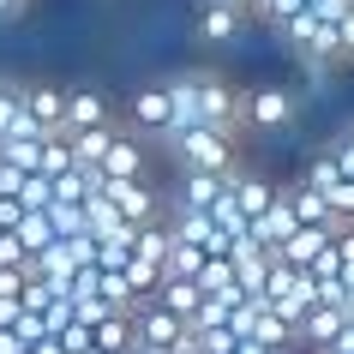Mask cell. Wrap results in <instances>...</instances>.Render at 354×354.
I'll return each instance as SVG.
<instances>
[{
    "label": "cell",
    "mask_w": 354,
    "mask_h": 354,
    "mask_svg": "<svg viewBox=\"0 0 354 354\" xmlns=\"http://www.w3.org/2000/svg\"><path fill=\"white\" fill-rule=\"evenodd\" d=\"M162 145L180 156V174H223V180H234V174H241V150H234V138H228V132L192 127V132L162 138Z\"/></svg>",
    "instance_id": "1"
},
{
    "label": "cell",
    "mask_w": 354,
    "mask_h": 354,
    "mask_svg": "<svg viewBox=\"0 0 354 354\" xmlns=\"http://www.w3.org/2000/svg\"><path fill=\"white\" fill-rule=\"evenodd\" d=\"M192 84H198V127L234 138V132L246 127V91L228 84L216 66H192Z\"/></svg>",
    "instance_id": "2"
},
{
    "label": "cell",
    "mask_w": 354,
    "mask_h": 354,
    "mask_svg": "<svg viewBox=\"0 0 354 354\" xmlns=\"http://www.w3.org/2000/svg\"><path fill=\"white\" fill-rule=\"evenodd\" d=\"M96 192L120 210V223H127V228L162 223V198H156V187H150V180H102V174H96Z\"/></svg>",
    "instance_id": "3"
},
{
    "label": "cell",
    "mask_w": 354,
    "mask_h": 354,
    "mask_svg": "<svg viewBox=\"0 0 354 354\" xmlns=\"http://www.w3.org/2000/svg\"><path fill=\"white\" fill-rule=\"evenodd\" d=\"M295 114H300V96L288 91V84H259V91H246V127L282 132Z\"/></svg>",
    "instance_id": "4"
},
{
    "label": "cell",
    "mask_w": 354,
    "mask_h": 354,
    "mask_svg": "<svg viewBox=\"0 0 354 354\" xmlns=\"http://www.w3.org/2000/svg\"><path fill=\"white\" fill-rule=\"evenodd\" d=\"M180 336H187V324L174 313H162L156 300H145L138 313H132V348H162V354H174L180 348Z\"/></svg>",
    "instance_id": "5"
},
{
    "label": "cell",
    "mask_w": 354,
    "mask_h": 354,
    "mask_svg": "<svg viewBox=\"0 0 354 354\" xmlns=\"http://www.w3.org/2000/svg\"><path fill=\"white\" fill-rule=\"evenodd\" d=\"M24 120L42 138L66 132V84H24Z\"/></svg>",
    "instance_id": "6"
},
{
    "label": "cell",
    "mask_w": 354,
    "mask_h": 354,
    "mask_svg": "<svg viewBox=\"0 0 354 354\" xmlns=\"http://www.w3.org/2000/svg\"><path fill=\"white\" fill-rule=\"evenodd\" d=\"M127 120H132V132L168 138V127H174V114H168V91H162V84H138V91L127 96Z\"/></svg>",
    "instance_id": "7"
},
{
    "label": "cell",
    "mask_w": 354,
    "mask_h": 354,
    "mask_svg": "<svg viewBox=\"0 0 354 354\" xmlns=\"http://www.w3.org/2000/svg\"><path fill=\"white\" fill-rule=\"evenodd\" d=\"M96 127H114L109 96L96 91V84H78V91H66V132H96Z\"/></svg>",
    "instance_id": "8"
},
{
    "label": "cell",
    "mask_w": 354,
    "mask_h": 354,
    "mask_svg": "<svg viewBox=\"0 0 354 354\" xmlns=\"http://www.w3.org/2000/svg\"><path fill=\"white\" fill-rule=\"evenodd\" d=\"M145 168H150L145 138H138V132H120L109 145V156H102V180H145Z\"/></svg>",
    "instance_id": "9"
},
{
    "label": "cell",
    "mask_w": 354,
    "mask_h": 354,
    "mask_svg": "<svg viewBox=\"0 0 354 354\" xmlns=\"http://www.w3.org/2000/svg\"><path fill=\"white\" fill-rule=\"evenodd\" d=\"M120 138V127H96V132H66V145H73V168L78 174H102V156L109 145Z\"/></svg>",
    "instance_id": "10"
},
{
    "label": "cell",
    "mask_w": 354,
    "mask_h": 354,
    "mask_svg": "<svg viewBox=\"0 0 354 354\" xmlns=\"http://www.w3.org/2000/svg\"><path fill=\"white\" fill-rule=\"evenodd\" d=\"M228 192H234V205H241L246 223H259L264 210L277 205V180H264V174H246V168L234 174V187H228Z\"/></svg>",
    "instance_id": "11"
},
{
    "label": "cell",
    "mask_w": 354,
    "mask_h": 354,
    "mask_svg": "<svg viewBox=\"0 0 354 354\" xmlns=\"http://www.w3.org/2000/svg\"><path fill=\"white\" fill-rule=\"evenodd\" d=\"M0 138H42L24 120V84L19 78H0Z\"/></svg>",
    "instance_id": "12"
},
{
    "label": "cell",
    "mask_w": 354,
    "mask_h": 354,
    "mask_svg": "<svg viewBox=\"0 0 354 354\" xmlns=\"http://www.w3.org/2000/svg\"><path fill=\"white\" fill-rule=\"evenodd\" d=\"M336 336H342V313H336V306H313V313L300 318V330H295V342H306V348L313 354H324L336 342Z\"/></svg>",
    "instance_id": "13"
},
{
    "label": "cell",
    "mask_w": 354,
    "mask_h": 354,
    "mask_svg": "<svg viewBox=\"0 0 354 354\" xmlns=\"http://www.w3.org/2000/svg\"><path fill=\"white\" fill-rule=\"evenodd\" d=\"M228 192L223 174H180V192H174V210H210Z\"/></svg>",
    "instance_id": "14"
},
{
    "label": "cell",
    "mask_w": 354,
    "mask_h": 354,
    "mask_svg": "<svg viewBox=\"0 0 354 354\" xmlns=\"http://www.w3.org/2000/svg\"><path fill=\"white\" fill-rule=\"evenodd\" d=\"M330 241H336L330 228H295V234H288V241L277 246V259H282V264H295V270H306V264H313Z\"/></svg>",
    "instance_id": "15"
},
{
    "label": "cell",
    "mask_w": 354,
    "mask_h": 354,
    "mask_svg": "<svg viewBox=\"0 0 354 354\" xmlns=\"http://www.w3.org/2000/svg\"><path fill=\"white\" fill-rule=\"evenodd\" d=\"M282 198H288V210H295L300 228H330V234H336V216H330V205H324L318 192H306V187L295 180V187H282Z\"/></svg>",
    "instance_id": "16"
},
{
    "label": "cell",
    "mask_w": 354,
    "mask_h": 354,
    "mask_svg": "<svg viewBox=\"0 0 354 354\" xmlns=\"http://www.w3.org/2000/svg\"><path fill=\"white\" fill-rule=\"evenodd\" d=\"M241 30H246V19L234 6H223V0H216V6H198V37L205 42H234Z\"/></svg>",
    "instance_id": "17"
},
{
    "label": "cell",
    "mask_w": 354,
    "mask_h": 354,
    "mask_svg": "<svg viewBox=\"0 0 354 354\" xmlns=\"http://www.w3.org/2000/svg\"><path fill=\"white\" fill-rule=\"evenodd\" d=\"M168 252H174V234H168V223H145L138 234H132V259H138V264H156V270H162Z\"/></svg>",
    "instance_id": "18"
},
{
    "label": "cell",
    "mask_w": 354,
    "mask_h": 354,
    "mask_svg": "<svg viewBox=\"0 0 354 354\" xmlns=\"http://www.w3.org/2000/svg\"><path fill=\"white\" fill-rule=\"evenodd\" d=\"M91 348H96V354H127V348H132V313L102 318V324L91 330Z\"/></svg>",
    "instance_id": "19"
},
{
    "label": "cell",
    "mask_w": 354,
    "mask_h": 354,
    "mask_svg": "<svg viewBox=\"0 0 354 354\" xmlns=\"http://www.w3.org/2000/svg\"><path fill=\"white\" fill-rule=\"evenodd\" d=\"M198 282H162V288H156V306H162V313H174L180 318V324H192V313H198Z\"/></svg>",
    "instance_id": "20"
},
{
    "label": "cell",
    "mask_w": 354,
    "mask_h": 354,
    "mask_svg": "<svg viewBox=\"0 0 354 354\" xmlns=\"http://www.w3.org/2000/svg\"><path fill=\"white\" fill-rule=\"evenodd\" d=\"M300 187H306V192H318V198H330V192L342 187V168H336V156H330V150H318L313 162H306V174H300Z\"/></svg>",
    "instance_id": "21"
},
{
    "label": "cell",
    "mask_w": 354,
    "mask_h": 354,
    "mask_svg": "<svg viewBox=\"0 0 354 354\" xmlns=\"http://www.w3.org/2000/svg\"><path fill=\"white\" fill-rule=\"evenodd\" d=\"M132 234H138V228H114V234H102V241H96V270H127V264H132Z\"/></svg>",
    "instance_id": "22"
},
{
    "label": "cell",
    "mask_w": 354,
    "mask_h": 354,
    "mask_svg": "<svg viewBox=\"0 0 354 354\" xmlns=\"http://www.w3.org/2000/svg\"><path fill=\"white\" fill-rule=\"evenodd\" d=\"M37 174H42V180H60V174H73V145H66V132H55V138H42Z\"/></svg>",
    "instance_id": "23"
},
{
    "label": "cell",
    "mask_w": 354,
    "mask_h": 354,
    "mask_svg": "<svg viewBox=\"0 0 354 354\" xmlns=\"http://www.w3.org/2000/svg\"><path fill=\"white\" fill-rule=\"evenodd\" d=\"M198 270H205V252L187 246V241H174V252L162 264V282H198Z\"/></svg>",
    "instance_id": "24"
},
{
    "label": "cell",
    "mask_w": 354,
    "mask_h": 354,
    "mask_svg": "<svg viewBox=\"0 0 354 354\" xmlns=\"http://www.w3.org/2000/svg\"><path fill=\"white\" fill-rule=\"evenodd\" d=\"M12 241L24 246V259H37V252H48V246H55V228H48V210H42V216H24V223L12 228Z\"/></svg>",
    "instance_id": "25"
},
{
    "label": "cell",
    "mask_w": 354,
    "mask_h": 354,
    "mask_svg": "<svg viewBox=\"0 0 354 354\" xmlns=\"http://www.w3.org/2000/svg\"><path fill=\"white\" fill-rule=\"evenodd\" d=\"M48 187H55V205H73V210H84V198H91L96 192V174H60V180H48Z\"/></svg>",
    "instance_id": "26"
},
{
    "label": "cell",
    "mask_w": 354,
    "mask_h": 354,
    "mask_svg": "<svg viewBox=\"0 0 354 354\" xmlns=\"http://www.w3.org/2000/svg\"><path fill=\"white\" fill-rule=\"evenodd\" d=\"M84 228L102 241V234H114V228H127V223H120V210H114L102 192H91V198H84Z\"/></svg>",
    "instance_id": "27"
},
{
    "label": "cell",
    "mask_w": 354,
    "mask_h": 354,
    "mask_svg": "<svg viewBox=\"0 0 354 354\" xmlns=\"http://www.w3.org/2000/svg\"><path fill=\"white\" fill-rule=\"evenodd\" d=\"M120 277H127V288H132V300H138V306H145V300H156V288H162V270H156V264H138V259H132Z\"/></svg>",
    "instance_id": "28"
},
{
    "label": "cell",
    "mask_w": 354,
    "mask_h": 354,
    "mask_svg": "<svg viewBox=\"0 0 354 354\" xmlns=\"http://www.w3.org/2000/svg\"><path fill=\"white\" fill-rule=\"evenodd\" d=\"M313 37H318V19H313V12H295V19L282 24V42H288L295 55H306V48H313Z\"/></svg>",
    "instance_id": "29"
},
{
    "label": "cell",
    "mask_w": 354,
    "mask_h": 354,
    "mask_svg": "<svg viewBox=\"0 0 354 354\" xmlns=\"http://www.w3.org/2000/svg\"><path fill=\"white\" fill-rule=\"evenodd\" d=\"M19 205H24V216H42V210L55 205V187H48L42 174H30V180L19 187Z\"/></svg>",
    "instance_id": "30"
},
{
    "label": "cell",
    "mask_w": 354,
    "mask_h": 354,
    "mask_svg": "<svg viewBox=\"0 0 354 354\" xmlns=\"http://www.w3.org/2000/svg\"><path fill=\"white\" fill-rule=\"evenodd\" d=\"M55 300H60V288H48V282H37V277H30V282H24V295H19V313L42 318L48 306H55Z\"/></svg>",
    "instance_id": "31"
},
{
    "label": "cell",
    "mask_w": 354,
    "mask_h": 354,
    "mask_svg": "<svg viewBox=\"0 0 354 354\" xmlns=\"http://www.w3.org/2000/svg\"><path fill=\"white\" fill-rule=\"evenodd\" d=\"M102 318H114V306H109L102 295H78V300H73V324H84V330H96Z\"/></svg>",
    "instance_id": "32"
},
{
    "label": "cell",
    "mask_w": 354,
    "mask_h": 354,
    "mask_svg": "<svg viewBox=\"0 0 354 354\" xmlns=\"http://www.w3.org/2000/svg\"><path fill=\"white\" fill-rule=\"evenodd\" d=\"M228 313L234 306H223V300H198V313H192L187 330H228Z\"/></svg>",
    "instance_id": "33"
},
{
    "label": "cell",
    "mask_w": 354,
    "mask_h": 354,
    "mask_svg": "<svg viewBox=\"0 0 354 354\" xmlns=\"http://www.w3.org/2000/svg\"><path fill=\"white\" fill-rule=\"evenodd\" d=\"M330 205V216H336V228H354V180H342V187L324 198Z\"/></svg>",
    "instance_id": "34"
},
{
    "label": "cell",
    "mask_w": 354,
    "mask_h": 354,
    "mask_svg": "<svg viewBox=\"0 0 354 354\" xmlns=\"http://www.w3.org/2000/svg\"><path fill=\"white\" fill-rule=\"evenodd\" d=\"M330 156H336V168H342V180H354V127H342L330 138Z\"/></svg>",
    "instance_id": "35"
},
{
    "label": "cell",
    "mask_w": 354,
    "mask_h": 354,
    "mask_svg": "<svg viewBox=\"0 0 354 354\" xmlns=\"http://www.w3.org/2000/svg\"><path fill=\"white\" fill-rule=\"evenodd\" d=\"M295 12H306V0H264V6H259V19H270L277 30L295 19Z\"/></svg>",
    "instance_id": "36"
},
{
    "label": "cell",
    "mask_w": 354,
    "mask_h": 354,
    "mask_svg": "<svg viewBox=\"0 0 354 354\" xmlns=\"http://www.w3.org/2000/svg\"><path fill=\"white\" fill-rule=\"evenodd\" d=\"M336 259H342V288H354V228H336Z\"/></svg>",
    "instance_id": "37"
},
{
    "label": "cell",
    "mask_w": 354,
    "mask_h": 354,
    "mask_svg": "<svg viewBox=\"0 0 354 354\" xmlns=\"http://www.w3.org/2000/svg\"><path fill=\"white\" fill-rule=\"evenodd\" d=\"M42 324H48V336H60V330H73V300L60 295L55 306H48V313H42Z\"/></svg>",
    "instance_id": "38"
},
{
    "label": "cell",
    "mask_w": 354,
    "mask_h": 354,
    "mask_svg": "<svg viewBox=\"0 0 354 354\" xmlns=\"http://www.w3.org/2000/svg\"><path fill=\"white\" fill-rule=\"evenodd\" d=\"M0 270H24V246L12 234H0Z\"/></svg>",
    "instance_id": "39"
},
{
    "label": "cell",
    "mask_w": 354,
    "mask_h": 354,
    "mask_svg": "<svg viewBox=\"0 0 354 354\" xmlns=\"http://www.w3.org/2000/svg\"><path fill=\"white\" fill-rule=\"evenodd\" d=\"M66 246H73V259H78V264H96V234H73Z\"/></svg>",
    "instance_id": "40"
},
{
    "label": "cell",
    "mask_w": 354,
    "mask_h": 354,
    "mask_svg": "<svg viewBox=\"0 0 354 354\" xmlns=\"http://www.w3.org/2000/svg\"><path fill=\"white\" fill-rule=\"evenodd\" d=\"M19 318H24V313H19V300H0V330H12Z\"/></svg>",
    "instance_id": "41"
},
{
    "label": "cell",
    "mask_w": 354,
    "mask_h": 354,
    "mask_svg": "<svg viewBox=\"0 0 354 354\" xmlns=\"http://www.w3.org/2000/svg\"><path fill=\"white\" fill-rule=\"evenodd\" d=\"M324 354H354V330H348V324H342V336H336V342H330Z\"/></svg>",
    "instance_id": "42"
},
{
    "label": "cell",
    "mask_w": 354,
    "mask_h": 354,
    "mask_svg": "<svg viewBox=\"0 0 354 354\" xmlns=\"http://www.w3.org/2000/svg\"><path fill=\"white\" fill-rule=\"evenodd\" d=\"M0 354H24V342H19L12 330H0Z\"/></svg>",
    "instance_id": "43"
},
{
    "label": "cell",
    "mask_w": 354,
    "mask_h": 354,
    "mask_svg": "<svg viewBox=\"0 0 354 354\" xmlns=\"http://www.w3.org/2000/svg\"><path fill=\"white\" fill-rule=\"evenodd\" d=\"M342 60H354V24H342Z\"/></svg>",
    "instance_id": "44"
},
{
    "label": "cell",
    "mask_w": 354,
    "mask_h": 354,
    "mask_svg": "<svg viewBox=\"0 0 354 354\" xmlns=\"http://www.w3.org/2000/svg\"><path fill=\"white\" fill-rule=\"evenodd\" d=\"M342 324H348V330H354V288H348V295H342Z\"/></svg>",
    "instance_id": "45"
},
{
    "label": "cell",
    "mask_w": 354,
    "mask_h": 354,
    "mask_svg": "<svg viewBox=\"0 0 354 354\" xmlns=\"http://www.w3.org/2000/svg\"><path fill=\"white\" fill-rule=\"evenodd\" d=\"M24 354H60V342L48 336V342H37V348H24Z\"/></svg>",
    "instance_id": "46"
},
{
    "label": "cell",
    "mask_w": 354,
    "mask_h": 354,
    "mask_svg": "<svg viewBox=\"0 0 354 354\" xmlns=\"http://www.w3.org/2000/svg\"><path fill=\"white\" fill-rule=\"evenodd\" d=\"M342 24H354V0H348V19H342Z\"/></svg>",
    "instance_id": "47"
},
{
    "label": "cell",
    "mask_w": 354,
    "mask_h": 354,
    "mask_svg": "<svg viewBox=\"0 0 354 354\" xmlns=\"http://www.w3.org/2000/svg\"><path fill=\"white\" fill-rule=\"evenodd\" d=\"M205 6H216V0H205Z\"/></svg>",
    "instance_id": "48"
},
{
    "label": "cell",
    "mask_w": 354,
    "mask_h": 354,
    "mask_svg": "<svg viewBox=\"0 0 354 354\" xmlns=\"http://www.w3.org/2000/svg\"><path fill=\"white\" fill-rule=\"evenodd\" d=\"M127 354H138V348H127Z\"/></svg>",
    "instance_id": "49"
}]
</instances>
